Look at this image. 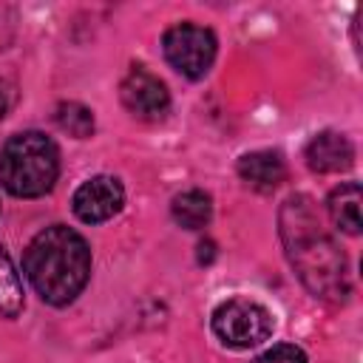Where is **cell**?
<instances>
[{"mask_svg":"<svg viewBox=\"0 0 363 363\" xmlns=\"http://www.w3.org/2000/svg\"><path fill=\"white\" fill-rule=\"evenodd\" d=\"M281 238L286 255L309 292L326 301L349 295L346 258L323 230L320 216L309 196H289L281 207Z\"/></svg>","mask_w":363,"mask_h":363,"instance_id":"1","label":"cell"},{"mask_svg":"<svg viewBox=\"0 0 363 363\" xmlns=\"http://www.w3.org/2000/svg\"><path fill=\"white\" fill-rule=\"evenodd\" d=\"M170 213L179 227L184 230H201L213 216V201L204 190H184L173 199Z\"/></svg>","mask_w":363,"mask_h":363,"instance_id":"11","label":"cell"},{"mask_svg":"<svg viewBox=\"0 0 363 363\" xmlns=\"http://www.w3.org/2000/svg\"><path fill=\"white\" fill-rule=\"evenodd\" d=\"M354 162V147L343 133L323 130L309 139L306 145V164L315 173H340L349 170Z\"/></svg>","mask_w":363,"mask_h":363,"instance_id":"8","label":"cell"},{"mask_svg":"<svg viewBox=\"0 0 363 363\" xmlns=\"http://www.w3.org/2000/svg\"><path fill=\"white\" fill-rule=\"evenodd\" d=\"M213 332L224 346L250 349L272 335V315L250 298H230L213 312Z\"/></svg>","mask_w":363,"mask_h":363,"instance_id":"4","label":"cell"},{"mask_svg":"<svg viewBox=\"0 0 363 363\" xmlns=\"http://www.w3.org/2000/svg\"><path fill=\"white\" fill-rule=\"evenodd\" d=\"M238 176L252 190L269 193L286 179V164H284L281 153H275V150H252L238 159Z\"/></svg>","mask_w":363,"mask_h":363,"instance_id":"9","label":"cell"},{"mask_svg":"<svg viewBox=\"0 0 363 363\" xmlns=\"http://www.w3.org/2000/svg\"><path fill=\"white\" fill-rule=\"evenodd\" d=\"M23 269L45 303L65 306L88 284L91 275L88 241L65 224H51L40 230L26 247Z\"/></svg>","mask_w":363,"mask_h":363,"instance_id":"2","label":"cell"},{"mask_svg":"<svg viewBox=\"0 0 363 363\" xmlns=\"http://www.w3.org/2000/svg\"><path fill=\"white\" fill-rule=\"evenodd\" d=\"M119 96H122V105L139 116V119H147V122H156L167 113L170 108V94L164 88V82L159 77H153L150 71L145 68H130L128 77L122 79L119 85Z\"/></svg>","mask_w":363,"mask_h":363,"instance_id":"6","label":"cell"},{"mask_svg":"<svg viewBox=\"0 0 363 363\" xmlns=\"http://www.w3.org/2000/svg\"><path fill=\"white\" fill-rule=\"evenodd\" d=\"M57 125L65 133H71L77 139H85V136L94 133V113L79 102H62L57 108Z\"/></svg>","mask_w":363,"mask_h":363,"instance_id":"13","label":"cell"},{"mask_svg":"<svg viewBox=\"0 0 363 363\" xmlns=\"http://www.w3.org/2000/svg\"><path fill=\"white\" fill-rule=\"evenodd\" d=\"M23 309V284L11 258L0 247V318H14Z\"/></svg>","mask_w":363,"mask_h":363,"instance_id":"12","label":"cell"},{"mask_svg":"<svg viewBox=\"0 0 363 363\" xmlns=\"http://www.w3.org/2000/svg\"><path fill=\"white\" fill-rule=\"evenodd\" d=\"M11 102H14V91H11V85L6 79H0V119L9 113Z\"/></svg>","mask_w":363,"mask_h":363,"instance_id":"15","label":"cell"},{"mask_svg":"<svg viewBox=\"0 0 363 363\" xmlns=\"http://www.w3.org/2000/svg\"><path fill=\"white\" fill-rule=\"evenodd\" d=\"M326 207H329V218L337 230H343L349 235L360 233L363 221H360V184L357 182H346V184L335 187Z\"/></svg>","mask_w":363,"mask_h":363,"instance_id":"10","label":"cell"},{"mask_svg":"<svg viewBox=\"0 0 363 363\" xmlns=\"http://www.w3.org/2000/svg\"><path fill=\"white\" fill-rule=\"evenodd\" d=\"M74 213L85 224H99L113 218L125 204V187L113 176H94L82 182L74 193Z\"/></svg>","mask_w":363,"mask_h":363,"instance_id":"7","label":"cell"},{"mask_svg":"<svg viewBox=\"0 0 363 363\" xmlns=\"http://www.w3.org/2000/svg\"><path fill=\"white\" fill-rule=\"evenodd\" d=\"M162 51L179 74L199 79L210 71L216 60V34L196 23H179L164 31Z\"/></svg>","mask_w":363,"mask_h":363,"instance_id":"5","label":"cell"},{"mask_svg":"<svg viewBox=\"0 0 363 363\" xmlns=\"http://www.w3.org/2000/svg\"><path fill=\"white\" fill-rule=\"evenodd\" d=\"M252 363H306V354L295 343H278V346L261 352Z\"/></svg>","mask_w":363,"mask_h":363,"instance_id":"14","label":"cell"},{"mask_svg":"<svg viewBox=\"0 0 363 363\" xmlns=\"http://www.w3.org/2000/svg\"><path fill=\"white\" fill-rule=\"evenodd\" d=\"M57 145L40 130H23L0 150V184L17 199H37L48 193L57 182Z\"/></svg>","mask_w":363,"mask_h":363,"instance_id":"3","label":"cell"}]
</instances>
